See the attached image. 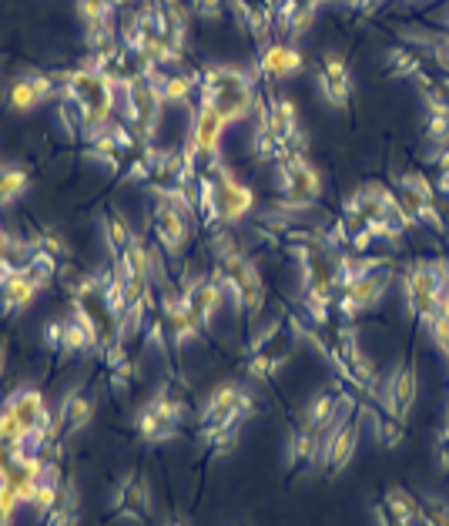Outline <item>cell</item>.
I'll list each match as a JSON object with an SVG mask.
<instances>
[{"mask_svg":"<svg viewBox=\"0 0 449 526\" xmlns=\"http://www.w3.org/2000/svg\"><path fill=\"white\" fill-rule=\"evenodd\" d=\"M54 91H57L54 74H27V78H17L11 88H7V104H11L14 111H34L37 104H44Z\"/></svg>","mask_w":449,"mask_h":526,"instance_id":"19","label":"cell"},{"mask_svg":"<svg viewBox=\"0 0 449 526\" xmlns=\"http://www.w3.org/2000/svg\"><path fill=\"white\" fill-rule=\"evenodd\" d=\"M111 513H118L128 523H148L151 520V493L141 473L121 476V483L111 493Z\"/></svg>","mask_w":449,"mask_h":526,"instance_id":"14","label":"cell"},{"mask_svg":"<svg viewBox=\"0 0 449 526\" xmlns=\"http://www.w3.org/2000/svg\"><path fill=\"white\" fill-rule=\"evenodd\" d=\"M155 81L165 104H188L198 94V74H158Z\"/></svg>","mask_w":449,"mask_h":526,"instance_id":"24","label":"cell"},{"mask_svg":"<svg viewBox=\"0 0 449 526\" xmlns=\"http://www.w3.org/2000/svg\"><path fill=\"white\" fill-rule=\"evenodd\" d=\"M426 138L439 148L449 145V114H429L426 118Z\"/></svg>","mask_w":449,"mask_h":526,"instance_id":"36","label":"cell"},{"mask_svg":"<svg viewBox=\"0 0 449 526\" xmlns=\"http://www.w3.org/2000/svg\"><path fill=\"white\" fill-rule=\"evenodd\" d=\"M302 54L295 51V44H279V41H269L265 47H259V61L255 68L259 74H265L269 81H282V78H292V74L302 71Z\"/></svg>","mask_w":449,"mask_h":526,"instance_id":"17","label":"cell"},{"mask_svg":"<svg viewBox=\"0 0 449 526\" xmlns=\"http://www.w3.org/2000/svg\"><path fill=\"white\" fill-rule=\"evenodd\" d=\"M101 232H104V242H108V252H111V262L114 258H121L124 252H128V245L135 242V232H131L128 218H124L121 212H104L101 218Z\"/></svg>","mask_w":449,"mask_h":526,"instance_id":"23","label":"cell"},{"mask_svg":"<svg viewBox=\"0 0 449 526\" xmlns=\"http://www.w3.org/2000/svg\"><path fill=\"white\" fill-rule=\"evenodd\" d=\"M362 416H366V406H359V413L332 429L329 439L322 443V470H326L329 480L346 470L352 463V456H356L359 439H362Z\"/></svg>","mask_w":449,"mask_h":526,"instance_id":"12","label":"cell"},{"mask_svg":"<svg viewBox=\"0 0 449 526\" xmlns=\"http://www.w3.org/2000/svg\"><path fill=\"white\" fill-rule=\"evenodd\" d=\"M225 4L228 0H191V7H195V14L202 17V21H222Z\"/></svg>","mask_w":449,"mask_h":526,"instance_id":"37","label":"cell"},{"mask_svg":"<svg viewBox=\"0 0 449 526\" xmlns=\"http://www.w3.org/2000/svg\"><path fill=\"white\" fill-rule=\"evenodd\" d=\"M319 94L332 104V108H349V101H352V71H349V61L342 54H336V51L322 57Z\"/></svg>","mask_w":449,"mask_h":526,"instance_id":"16","label":"cell"},{"mask_svg":"<svg viewBox=\"0 0 449 526\" xmlns=\"http://www.w3.org/2000/svg\"><path fill=\"white\" fill-rule=\"evenodd\" d=\"M315 459H322L319 433H312L309 426L299 423L289 436V470H309V466H315Z\"/></svg>","mask_w":449,"mask_h":526,"instance_id":"21","label":"cell"},{"mask_svg":"<svg viewBox=\"0 0 449 526\" xmlns=\"http://www.w3.org/2000/svg\"><path fill=\"white\" fill-rule=\"evenodd\" d=\"M165 526H188V523H185V520H181V516H171V520H168Z\"/></svg>","mask_w":449,"mask_h":526,"instance_id":"41","label":"cell"},{"mask_svg":"<svg viewBox=\"0 0 449 526\" xmlns=\"http://www.w3.org/2000/svg\"><path fill=\"white\" fill-rule=\"evenodd\" d=\"M161 322L168 329V339L171 346H188V342H198L205 339V325L191 315V309L181 299V292H161Z\"/></svg>","mask_w":449,"mask_h":526,"instance_id":"13","label":"cell"},{"mask_svg":"<svg viewBox=\"0 0 449 526\" xmlns=\"http://www.w3.org/2000/svg\"><path fill=\"white\" fill-rule=\"evenodd\" d=\"M396 279V265H386V269H372L356 275L352 282L342 285V292L336 295V309L346 322H352L356 315L376 309V305L386 299L389 285Z\"/></svg>","mask_w":449,"mask_h":526,"instance_id":"8","label":"cell"},{"mask_svg":"<svg viewBox=\"0 0 449 526\" xmlns=\"http://www.w3.org/2000/svg\"><path fill=\"white\" fill-rule=\"evenodd\" d=\"M372 516H376V526H406V523H399L393 513H389V506L382 503V500L372 506Z\"/></svg>","mask_w":449,"mask_h":526,"instance_id":"40","label":"cell"},{"mask_svg":"<svg viewBox=\"0 0 449 526\" xmlns=\"http://www.w3.org/2000/svg\"><path fill=\"white\" fill-rule=\"evenodd\" d=\"M34 248H41V252H47V255H54L57 262H68V255H71V248H68V242H64L61 235L57 232H51V228H37V235L34 238H27Z\"/></svg>","mask_w":449,"mask_h":526,"instance_id":"30","label":"cell"},{"mask_svg":"<svg viewBox=\"0 0 449 526\" xmlns=\"http://www.w3.org/2000/svg\"><path fill=\"white\" fill-rule=\"evenodd\" d=\"M292 349H295V336L292 329L285 325V319H275L269 329H262L259 336L252 339L248 346V376L255 379H272L285 362L292 359Z\"/></svg>","mask_w":449,"mask_h":526,"instance_id":"7","label":"cell"},{"mask_svg":"<svg viewBox=\"0 0 449 526\" xmlns=\"http://www.w3.org/2000/svg\"><path fill=\"white\" fill-rule=\"evenodd\" d=\"M181 299H185L191 315L208 329L215 319V312H218V305H222V299H225V285L218 282L215 275H195V279H188L185 285H181Z\"/></svg>","mask_w":449,"mask_h":526,"instance_id":"15","label":"cell"},{"mask_svg":"<svg viewBox=\"0 0 449 526\" xmlns=\"http://www.w3.org/2000/svg\"><path fill=\"white\" fill-rule=\"evenodd\" d=\"M436 453H439V466H443V470H449V406H446V423H443V429H439Z\"/></svg>","mask_w":449,"mask_h":526,"instance_id":"38","label":"cell"},{"mask_svg":"<svg viewBox=\"0 0 449 526\" xmlns=\"http://www.w3.org/2000/svg\"><path fill=\"white\" fill-rule=\"evenodd\" d=\"M61 101H71L81 111V138L88 141L91 135H98L101 128H108L114 111H118V84L108 74L94 71V68H74L64 74H54Z\"/></svg>","mask_w":449,"mask_h":526,"instance_id":"1","label":"cell"},{"mask_svg":"<svg viewBox=\"0 0 449 526\" xmlns=\"http://www.w3.org/2000/svg\"><path fill=\"white\" fill-rule=\"evenodd\" d=\"M212 252H215V279L225 285L228 295H232L238 312L248 315V319L259 315L265 305V282H262L259 269H255V262L235 245V238L225 232H215Z\"/></svg>","mask_w":449,"mask_h":526,"instance_id":"2","label":"cell"},{"mask_svg":"<svg viewBox=\"0 0 449 526\" xmlns=\"http://www.w3.org/2000/svg\"><path fill=\"white\" fill-rule=\"evenodd\" d=\"M135 429H138V436L145 439L148 446H158V443L175 439L181 433V423L175 416H168L165 409H161L155 399H151V403H145L135 413Z\"/></svg>","mask_w":449,"mask_h":526,"instance_id":"18","label":"cell"},{"mask_svg":"<svg viewBox=\"0 0 449 526\" xmlns=\"http://www.w3.org/2000/svg\"><path fill=\"white\" fill-rule=\"evenodd\" d=\"M94 399L88 396V392H68L64 396V403L61 409H57V433L64 436H74V433H81L84 426H91V419H94Z\"/></svg>","mask_w":449,"mask_h":526,"instance_id":"20","label":"cell"},{"mask_svg":"<svg viewBox=\"0 0 449 526\" xmlns=\"http://www.w3.org/2000/svg\"><path fill=\"white\" fill-rule=\"evenodd\" d=\"M78 490H74V483L64 480L61 486V493H57V503H54V510L47 513V520L44 526H78Z\"/></svg>","mask_w":449,"mask_h":526,"instance_id":"26","label":"cell"},{"mask_svg":"<svg viewBox=\"0 0 449 526\" xmlns=\"http://www.w3.org/2000/svg\"><path fill=\"white\" fill-rule=\"evenodd\" d=\"M78 14L84 24H104V21H111L114 7L108 0H78Z\"/></svg>","mask_w":449,"mask_h":526,"instance_id":"33","label":"cell"},{"mask_svg":"<svg viewBox=\"0 0 449 526\" xmlns=\"http://www.w3.org/2000/svg\"><path fill=\"white\" fill-rule=\"evenodd\" d=\"M7 238H11V235H7L4 228H0V255H4V245H7Z\"/></svg>","mask_w":449,"mask_h":526,"instance_id":"42","label":"cell"},{"mask_svg":"<svg viewBox=\"0 0 449 526\" xmlns=\"http://www.w3.org/2000/svg\"><path fill=\"white\" fill-rule=\"evenodd\" d=\"M416 392H419V376H416V362L403 359L396 362L393 372L386 376V382L379 386V406L386 416L399 419V423H409V413L416 406Z\"/></svg>","mask_w":449,"mask_h":526,"instance_id":"11","label":"cell"},{"mask_svg":"<svg viewBox=\"0 0 449 526\" xmlns=\"http://www.w3.org/2000/svg\"><path fill=\"white\" fill-rule=\"evenodd\" d=\"M91 349H98V336H94L91 322L81 319L78 312L71 319H64V339H61V352L68 356H88Z\"/></svg>","mask_w":449,"mask_h":526,"instance_id":"22","label":"cell"},{"mask_svg":"<svg viewBox=\"0 0 449 526\" xmlns=\"http://www.w3.org/2000/svg\"><path fill=\"white\" fill-rule=\"evenodd\" d=\"M382 503L389 506V513H393L399 523H406V526L419 523V496L409 493L406 486H389L386 496H382Z\"/></svg>","mask_w":449,"mask_h":526,"instance_id":"25","label":"cell"},{"mask_svg":"<svg viewBox=\"0 0 449 526\" xmlns=\"http://www.w3.org/2000/svg\"><path fill=\"white\" fill-rule=\"evenodd\" d=\"M359 413V399L352 396V392H346L339 386V382H332L329 389L315 392L312 403L305 406V419L302 423L312 429V433H332L336 426L346 423L349 416Z\"/></svg>","mask_w":449,"mask_h":526,"instance_id":"10","label":"cell"},{"mask_svg":"<svg viewBox=\"0 0 449 526\" xmlns=\"http://www.w3.org/2000/svg\"><path fill=\"white\" fill-rule=\"evenodd\" d=\"M409 4H416V0H409Z\"/></svg>","mask_w":449,"mask_h":526,"instance_id":"45","label":"cell"},{"mask_svg":"<svg viewBox=\"0 0 449 526\" xmlns=\"http://www.w3.org/2000/svg\"><path fill=\"white\" fill-rule=\"evenodd\" d=\"M108 4L114 7V11H118V7H124V4H128V0H108Z\"/></svg>","mask_w":449,"mask_h":526,"instance_id":"43","label":"cell"},{"mask_svg":"<svg viewBox=\"0 0 449 526\" xmlns=\"http://www.w3.org/2000/svg\"><path fill=\"white\" fill-rule=\"evenodd\" d=\"M275 188H279L282 212H305L322 198V178L305 155H289L275 161Z\"/></svg>","mask_w":449,"mask_h":526,"instance_id":"5","label":"cell"},{"mask_svg":"<svg viewBox=\"0 0 449 526\" xmlns=\"http://www.w3.org/2000/svg\"><path fill=\"white\" fill-rule=\"evenodd\" d=\"M198 104L218 111L228 124H235L255 114L259 94H255L252 74L235 71L228 64H208L198 71Z\"/></svg>","mask_w":449,"mask_h":526,"instance_id":"3","label":"cell"},{"mask_svg":"<svg viewBox=\"0 0 449 526\" xmlns=\"http://www.w3.org/2000/svg\"><path fill=\"white\" fill-rule=\"evenodd\" d=\"M61 339H64V319H61V322H47V325H44V342H47V349H61Z\"/></svg>","mask_w":449,"mask_h":526,"instance_id":"39","label":"cell"},{"mask_svg":"<svg viewBox=\"0 0 449 526\" xmlns=\"http://www.w3.org/2000/svg\"><path fill=\"white\" fill-rule=\"evenodd\" d=\"M419 523L449 526V503L439 500V496H423V500H419Z\"/></svg>","mask_w":449,"mask_h":526,"instance_id":"31","label":"cell"},{"mask_svg":"<svg viewBox=\"0 0 449 526\" xmlns=\"http://www.w3.org/2000/svg\"><path fill=\"white\" fill-rule=\"evenodd\" d=\"M255 413V396L238 382H218L208 392L202 413H198V426H212V429H238L248 416Z\"/></svg>","mask_w":449,"mask_h":526,"instance_id":"6","label":"cell"},{"mask_svg":"<svg viewBox=\"0 0 449 526\" xmlns=\"http://www.w3.org/2000/svg\"><path fill=\"white\" fill-rule=\"evenodd\" d=\"M108 379H111V389L114 392H128L131 386H135V379H138V366L131 359H124L121 366L108 369Z\"/></svg>","mask_w":449,"mask_h":526,"instance_id":"34","label":"cell"},{"mask_svg":"<svg viewBox=\"0 0 449 526\" xmlns=\"http://www.w3.org/2000/svg\"><path fill=\"white\" fill-rule=\"evenodd\" d=\"M191 215H195V208L185 202H171V198H158L155 202V212H151L148 225L165 255L181 258V252H185V245L191 238V222H188Z\"/></svg>","mask_w":449,"mask_h":526,"instance_id":"9","label":"cell"},{"mask_svg":"<svg viewBox=\"0 0 449 526\" xmlns=\"http://www.w3.org/2000/svg\"><path fill=\"white\" fill-rule=\"evenodd\" d=\"M238 526H248V523H238Z\"/></svg>","mask_w":449,"mask_h":526,"instance_id":"44","label":"cell"},{"mask_svg":"<svg viewBox=\"0 0 449 526\" xmlns=\"http://www.w3.org/2000/svg\"><path fill=\"white\" fill-rule=\"evenodd\" d=\"M27 188V171L17 165H0V208H7L14 198H21Z\"/></svg>","mask_w":449,"mask_h":526,"instance_id":"28","label":"cell"},{"mask_svg":"<svg viewBox=\"0 0 449 526\" xmlns=\"http://www.w3.org/2000/svg\"><path fill=\"white\" fill-rule=\"evenodd\" d=\"M376 436H379V443L382 446H389V449H396L399 443L406 439V423H399V419L393 416H376Z\"/></svg>","mask_w":449,"mask_h":526,"instance_id":"32","label":"cell"},{"mask_svg":"<svg viewBox=\"0 0 449 526\" xmlns=\"http://www.w3.org/2000/svg\"><path fill=\"white\" fill-rule=\"evenodd\" d=\"M158 68H145L138 71L135 78H128L118 88L121 94V111H124V124L135 131L138 138L151 141L158 135V118H161V91H158Z\"/></svg>","mask_w":449,"mask_h":526,"instance_id":"4","label":"cell"},{"mask_svg":"<svg viewBox=\"0 0 449 526\" xmlns=\"http://www.w3.org/2000/svg\"><path fill=\"white\" fill-rule=\"evenodd\" d=\"M17 506H21V496L7 480H0V526H11Z\"/></svg>","mask_w":449,"mask_h":526,"instance_id":"35","label":"cell"},{"mask_svg":"<svg viewBox=\"0 0 449 526\" xmlns=\"http://www.w3.org/2000/svg\"><path fill=\"white\" fill-rule=\"evenodd\" d=\"M198 439L208 453L225 456L238 446V429H212V426H198Z\"/></svg>","mask_w":449,"mask_h":526,"instance_id":"29","label":"cell"},{"mask_svg":"<svg viewBox=\"0 0 449 526\" xmlns=\"http://www.w3.org/2000/svg\"><path fill=\"white\" fill-rule=\"evenodd\" d=\"M423 61L426 54H419L416 47H403V44L389 47V74H393V78H419V74H423Z\"/></svg>","mask_w":449,"mask_h":526,"instance_id":"27","label":"cell"}]
</instances>
